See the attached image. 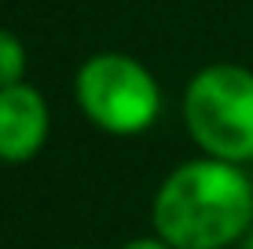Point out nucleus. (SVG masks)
<instances>
[{
  "mask_svg": "<svg viewBox=\"0 0 253 249\" xmlns=\"http://www.w3.org/2000/svg\"><path fill=\"white\" fill-rule=\"evenodd\" d=\"M26 81V44L11 30H0V88Z\"/></svg>",
  "mask_w": 253,
  "mask_h": 249,
  "instance_id": "5",
  "label": "nucleus"
},
{
  "mask_svg": "<svg viewBox=\"0 0 253 249\" xmlns=\"http://www.w3.org/2000/svg\"><path fill=\"white\" fill-rule=\"evenodd\" d=\"M184 121L202 154L231 165L253 161V70L235 63L198 70L184 92Z\"/></svg>",
  "mask_w": 253,
  "mask_h": 249,
  "instance_id": "2",
  "label": "nucleus"
},
{
  "mask_svg": "<svg viewBox=\"0 0 253 249\" xmlns=\"http://www.w3.org/2000/svg\"><path fill=\"white\" fill-rule=\"evenodd\" d=\"M77 107L110 136H136L158 121L162 88L154 73L125 51H95L74 77Z\"/></svg>",
  "mask_w": 253,
  "mask_h": 249,
  "instance_id": "3",
  "label": "nucleus"
},
{
  "mask_svg": "<svg viewBox=\"0 0 253 249\" xmlns=\"http://www.w3.org/2000/svg\"><path fill=\"white\" fill-rule=\"evenodd\" d=\"M51 110L48 99L33 84H7L0 88V161L22 165L37 158L41 147L48 143Z\"/></svg>",
  "mask_w": 253,
  "mask_h": 249,
  "instance_id": "4",
  "label": "nucleus"
},
{
  "mask_svg": "<svg viewBox=\"0 0 253 249\" xmlns=\"http://www.w3.org/2000/svg\"><path fill=\"white\" fill-rule=\"evenodd\" d=\"M151 224L172 249H228L253 227V183L242 165L202 154L162 179Z\"/></svg>",
  "mask_w": 253,
  "mask_h": 249,
  "instance_id": "1",
  "label": "nucleus"
},
{
  "mask_svg": "<svg viewBox=\"0 0 253 249\" xmlns=\"http://www.w3.org/2000/svg\"><path fill=\"white\" fill-rule=\"evenodd\" d=\"M121 249H172L165 238H158V235H151V238H132V242H125Z\"/></svg>",
  "mask_w": 253,
  "mask_h": 249,
  "instance_id": "6",
  "label": "nucleus"
},
{
  "mask_svg": "<svg viewBox=\"0 0 253 249\" xmlns=\"http://www.w3.org/2000/svg\"><path fill=\"white\" fill-rule=\"evenodd\" d=\"M239 249H253V227L246 231V238H242V242H239Z\"/></svg>",
  "mask_w": 253,
  "mask_h": 249,
  "instance_id": "7",
  "label": "nucleus"
}]
</instances>
